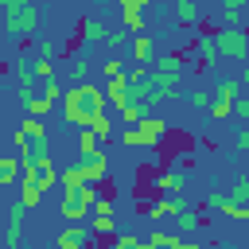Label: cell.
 Returning a JSON list of instances; mask_svg holds the SVG:
<instances>
[{
    "label": "cell",
    "instance_id": "1",
    "mask_svg": "<svg viewBox=\"0 0 249 249\" xmlns=\"http://www.w3.org/2000/svg\"><path fill=\"white\" fill-rule=\"evenodd\" d=\"M101 113H109V101H105V89H101V86L82 82V86H70V89L62 93V117H66V124L86 128V124H89L93 117H101Z\"/></svg>",
    "mask_w": 249,
    "mask_h": 249
},
{
    "label": "cell",
    "instance_id": "2",
    "mask_svg": "<svg viewBox=\"0 0 249 249\" xmlns=\"http://www.w3.org/2000/svg\"><path fill=\"white\" fill-rule=\"evenodd\" d=\"M62 218H70V222H78V218H86L89 214V206H93V198L101 195L93 183H86L82 179V171L70 163V167H62Z\"/></svg>",
    "mask_w": 249,
    "mask_h": 249
},
{
    "label": "cell",
    "instance_id": "3",
    "mask_svg": "<svg viewBox=\"0 0 249 249\" xmlns=\"http://www.w3.org/2000/svg\"><path fill=\"white\" fill-rule=\"evenodd\" d=\"M163 136H167V121H163V117H152V113L121 132V140H124L128 148H160Z\"/></svg>",
    "mask_w": 249,
    "mask_h": 249
},
{
    "label": "cell",
    "instance_id": "4",
    "mask_svg": "<svg viewBox=\"0 0 249 249\" xmlns=\"http://www.w3.org/2000/svg\"><path fill=\"white\" fill-rule=\"evenodd\" d=\"M210 35H214V51H218L222 58H230V62L249 58V31H245V27H218V31H210Z\"/></svg>",
    "mask_w": 249,
    "mask_h": 249
},
{
    "label": "cell",
    "instance_id": "5",
    "mask_svg": "<svg viewBox=\"0 0 249 249\" xmlns=\"http://www.w3.org/2000/svg\"><path fill=\"white\" fill-rule=\"evenodd\" d=\"M39 23H43V12H39V4L31 0L27 8H19L16 16L4 19V35H12V39H35Z\"/></svg>",
    "mask_w": 249,
    "mask_h": 249
},
{
    "label": "cell",
    "instance_id": "6",
    "mask_svg": "<svg viewBox=\"0 0 249 249\" xmlns=\"http://www.w3.org/2000/svg\"><path fill=\"white\" fill-rule=\"evenodd\" d=\"M237 78H222L218 82V89H210L214 93V101H210V117L214 121H230L233 117V101H237Z\"/></svg>",
    "mask_w": 249,
    "mask_h": 249
},
{
    "label": "cell",
    "instance_id": "7",
    "mask_svg": "<svg viewBox=\"0 0 249 249\" xmlns=\"http://www.w3.org/2000/svg\"><path fill=\"white\" fill-rule=\"evenodd\" d=\"M74 167H78V171H82V179H86V183H93V187L109 179V156H105V148L78 156V160H74Z\"/></svg>",
    "mask_w": 249,
    "mask_h": 249
},
{
    "label": "cell",
    "instance_id": "8",
    "mask_svg": "<svg viewBox=\"0 0 249 249\" xmlns=\"http://www.w3.org/2000/svg\"><path fill=\"white\" fill-rule=\"evenodd\" d=\"M23 202L16 198V202H8V210H4V245L8 249H23Z\"/></svg>",
    "mask_w": 249,
    "mask_h": 249
},
{
    "label": "cell",
    "instance_id": "9",
    "mask_svg": "<svg viewBox=\"0 0 249 249\" xmlns=\"http://www.w3.org/2000/svg\"><path fill=\"white\" fill-rule=\"evenodd\" d=\"M179 78H183V54H179V51L156 54V62H152V82H171V86H179Z\"/></svg>",
    "mask_w": 249,
    "mask_h": 249
},
{
    "label": "cell",
    "instance_id": "10",
    "mask_svg": "<svg viewBox=\"0 0 249 249\" xmlns=\"http://www.w3.org/2000/svg\"><path fill=\"white\" fill-rule=\"evenodd\" d=\"M19 167H23V179H35V187H43V191H51V187H58V167H54V160H43V163H31V160H19Z\"/></svg>",
    "mask_w": 249,
    "mask_h": 249
},
{
    "label": "cell",
    "instance_id": "11",
    "mask_svg": "<svg viewBox=\"0 0 249 249\" xmlns=\"http://www.w3.org/2000/svg\"><path fill=\"white\" fill-rule=\"evenodd\" d=\"M89 241H93V233H89L82 222H70V226L54 237V249H89Z\"/></svg>",
    "mask_w": 249,
    "mask_h": 249
},
{
    "label": "cell",
    "instance_id": "12",
    "mask_svg": "<svg viewBox=\"0 0 249 249\" xmlns=\"http://www.w3.org/2000/svg\"><path fill=\"white\" fill-rule=\"evenodd\" d=\"M19 105L27 109V117H39V121L54 109V101H51L47 93H31V86H23V89H19Z\"/></svg>",
    "mask_w": 249,
    "mask_h": 249
},
{
    "label": "cell",
    "instance_id": "13",
    "mask_svg": "<svg viewBox=\"0 0 249 249\" xmlns=\"http://www.w3.org/2000/svg\"><path fill=\"white\" fill-rule=\"evenodd\" d=\"M171 222H175V233H179L183 241H191V237L202 230V214H198V210H191V206H183V210H179Z\"/></svg>",
    "mask_w": 249,
    "mask_h": 249
},
{
    "label": "cell",
    "instance_id": "14",
    "mask_svg": "<svg viewBox=\"0 0 249 249\" xmlns=\"http://www.w3.org/2000/svg\"><path fill=\"white\" fill-rule=\"evenodd\" d=\"M82 43H86V47L109 43V27H105L101 16H86V19H82Z\"/></svg>",
    "mask_w": 249,
    "mask_h": 249
},
{
    "label": "cell",
    "instance_id": "15",
    "mask_svg": "<svg viewBox=\"0 0 249 249\" xmlns=\"http://www.w3.org/2000/svg\"><path fill=\"white\" fill-rule=\"evenodd\" d=\"M183 183H187L183 167H167V171H160V175H156V191H163L167 198H175V195L183 191Z\"/></svg>",
    "mask_w": 249,
    "mask_h": 249
},
{
    "label": "cell",
    "instance_id": "16",
    "mask_svg": "<svg viewBox=\"0 0 249 249\" xmlns=\"http://www.w3.org/2000/svg\"><path fill=\"white\" fill-rule=\"evenodd\" d=\"M198 19H202V8H198V0H175V23L179 27H198Z\"/></svg>",
    "mask_w": 249,
    "mask_h": 249
},
{
    "label": "cell",
    "instance_id": "17",
    "mask_svg": "<svg viewBox=\"0 0 249 249\" xmlns=\"http://www.w3.org/2000/svg\"><path fill=\"white\" fill-rule=\"evenodd\" d=\"M183 206H187V202H183L179 195H175V198H156V202H148V218H156V222H160V218H175Z\"/></svg>",
    "mask_w": 249,
    "mask_h": 249
},
{
    "label": "cell",
    "instance_id": "18",
    "mask_svg": "<svg viewBox=\"0 0 249 249\" xmlns=\"http://www.w3.org/2000/svg\"><path fill=\"white\" fill-rule=\"evenodd\" d=\"M19 179H23L19 156H0V187H19Z\"/></svg>",
    "mask_w": 249,
    "mask_h": 249
},
{
    "label": "cell",
    "instance_id": "19",
    "mask_svg": "<svg viewBox=\"0 0 249 249\" xmlns=\"http://www.w3.org/2000/svg\"><path fill=\"white\" fill-rule=\"evenodd\" d=\"M191 47H195V62H198V66L214 62V54H218V51H214V35H210V31L195 35V43H191Z\"/></svg>",
    "mask_w": 249,
    "mask_h": 249
},
{
    "label": "cell",
    "instance_id": "20",
    "mask_svg": "<svg viewBox=\"0 0 249 249\" xmlns=\"http://www.w3.org/2000/svg\"><path fill=\"white\" fill-rule=\"evenodd\" d=\"M43 195H47V191L35 187V179H19V195H16V198L23 202V210H35V206L43 202Z\"/></svg>",
    "mask_w": 249,
    "mask_h": 249
},
{
    "label": "cell",
    "instance_id": "21",
    "mask_svg": "<svg viewBox=\"0 0 249 249\" xmlns=\"http://www.w3.org/2000/svg\"><path fill=\"white\" fill-rule=\"evenodd\" d=\"M152 51H156L152 35H136V39H132V62H136V66H148V62H152Z\"/></svg>",
    "mask_w": 249,
    "mask_h": 249
},
{
    "label": "cell",
    "instance_id": "22",
    "mask_svg": "<svg viewBox=\"0 0 249 249\" xmlns=\"http://www.w3.org/2000/svg\"><path fill=\"white\" fill-rule=\"evenodd\" d=\"M86 128H89V132H93L101 144H105V140H113V113H101V117H93Z\"/></svg>",
    "mask_w": 249,
    "mask_h": 249
},
{
    "label": "cell",
    "instance_id": "23",
    "mask_svg": "<svg viewBox=\"0 0 249 249\" xmlns=\"http://www.w3.org/2000/svg\"><path fill=\"white\" fill-rule=\"evenodd\" d=\"M89 233L113 241V237H117V218H113V214H93V230H89Z\"/></svg>",
    "mask_w": 249,
    "mask_h": 249
},
{
    "label": "cell",
    "instance_id": "24",
    "mask_svg": "<svg viewBox=\"0 0 249 249\" xmlns=\"http://www.w3.org/2000/svg\"><path fill=\"white\" fill-rule=\"evenodd\" d=\"M222 27H241V4L237 0H222Z\"/></svg>",
    "mask_w": 249,
    "mask_h": 249
},
{
    "label": "cell",
    "instance_id": "25",
    "mask_svg": "<svg viewBox=\"0 0 249 249\" xmlns=\"http://www.w3.org/2000/svg\"><path fill=\"white\" fill-rule=\"evenodd\" d=\"M222 214H226V218H237V222H249V202L226 198V202H222Z\"/></svg>",
    "mask_w": 249,
    "mask_h": 249
},
{
    "label": "cell",
    "instance_id": "26",
    "mask_svg": "<svg viewBox=\"0 0 249 249\" xmlns=\"http://www.w3.org/2000/svg\"><path fill=\"white\" fill-rule=\"evenodd\" d=\"M109 249H148V241H144V237H136V233H117Z\"/></svg>",
    "mask_w": 249,
    "mask_h": 249
},
{
    "label": "cell",
    "instance_id": "27",
    "mask_svg": "<svg viewBox=\"0 0 249 249\" xmlns=\"http://www.w3.org/2000/svg\"><path fill=\"white\" fill-rule=\"evenodd\" d=\"M35 54H39L43 62H54V54H58V43H54L51 35H43V39L35 43Z\"/></svg>",
    "mask_w": 249,
    "mask_h": 249
},
{
    "label": "cell",
    "instance_id": "28",
    "mask_svg": "<svg viewBox=\"0 0 249 249\" xmlns=\"http://www.w3.org/2000/svg\"><path fill=\"white\" fill-rule=\"evenodd\" d=\"M70 74H74V86L89 82V58H86V54H78V58L70 62Z\"/></svg>",
    "mask_w": 249,
    "mask_h": 249
},
{
    "label": "cell",
    "instance_id": "29",
    "mask_svg": "<svg viewBox=\"0 0 249 249\" xmlns=\"http://www.w3.org/2000/svg\"><path fill=\"white\" fill-rule=\"evenodd\" d=\"M12 148H16V156H27L31 136H27V128H23V124H16V132H12Z\"/></svg>",
    "mask_w": 249,
    "mask_h": 249
},
{
    "label": "cell",
    "instance_id": "30",
    "mask_svg": "<svg viewBox=\"0 0 249 249\" xmlns=\"http://www.w3.org/2000/svg\"><path fill=\"white\" fill-rule=\"evenodd\" d=\"M97 148H101V140H97L89 128H82V132H78V156H86V152H97Z\"/></svg>",
    "mask_w": 249,
    "mask_h": 249
},
{
    "label": "cell",
    "instance_id": "31",
    "mask_svg": "<svg viewBox=\"0 0 249 249\" xmlns=\"http://www.w3.org/2000/svg\"><path fill=\"white\" fill-rule=\"evenodd\" d=\"M101 74H105V82H109V78L128 74V70H124V58H105V62H101Z\"/></svg>",
    "mask_w": 249,
    "mask_h": 249
},
{
    "label": "cell",
    "instance_id": "32",
    "mask_svg": "<svg viewBox=\"0 0 249 249\" xmlns=\"http://www.w3.org/2000/svg\"><path fill=\"white\" fill-rule=\"evenodd\" d=\"M19 124L27 128V136H31V140H47V124H43L39 117H27V121H19Z\"/></svg>",
    "mask_w": 249,
    "mask_h": 249
},
{
    "label": "cell",
    "instance_id": "33",
    "mask_svg": "<svg viewBox=\"0 0 249 249\" xmlns=\"http://www.w3.org/2000/svg\"><path fill=\"white\" fill-rule=\"evenodd\" d=\"M124 16V27L128 31H144V12L140 8H128V12H121Z\"/></svg>",
    "mask_w": 249,
    "mask_h": 249
},
{
    "label": "cell",
    "instance_id": "34",
    "mask_svg": "<svg viewBox=\"0 0 249 249\" xmlns=\"http://www.w3.org/2000/svg\"><path fill=\"white\" fill-rule=\"evenodd\" d=\"M233 148H237L241 156H249V124H237V128H233Z\"/></svg>",
    "mask_w": 249,
    "mask_h": 249
},
{
    "label": "cell",
    "instance_id": "35",
    "mask_svg": "<svg viewBox=\"0 0 249 249\" xmlns=\"http://www.w3.org/2000/svg\"><path fill=\"white\" fill-rule=\"evenodd\" d=\"M226 198H233V202H249V175H241V179L233 183V191H230Z\"/></svg>",
    "mask_w": 249,
    "mask_h": 249
},
{
    "label": "cell",
    "instance_id": "36",
    "mask_svg": "<svg viewBox=\"0 0 249 249\" xmlns=\"http://www.w3.org/2000/svg\"><path fill=\"white\" fill-rule=\"evenodd\" d=\"M210 101H214L210 89H191V105H195V109H206V113H210Z\"/></svg>",
    "mask_w": 249,
    "mask_h": 249
},
{
    "label": "cell",
    "instance_id": "37",
    "mask_svg": "<svg viewBox=\"0 0 249 249\" xmlns=\"http://www.w3.org/2000/svg\"><path fill=\"white\" fill-rule=\"evenodd\" d=\"M113 210H117V202H113L109 195H97L93 206H89V214H113Z\"/></svg>",
    "mask_w": 249,
    "mask_h": 249
},
{
    "label": "cell",
    "instance_id": "38",
    "mask_svg": "<svg viewBox=\"0 0 249 249\" xmlns=\"http://www.w3.org/2000/svg\"><path fill=\"white\" fill-rule=\"evenodd\" d=\"M233 117H237L241 124H249V93H237V101H233Z\"/></svg>",
    "mask_w": 249,
    "mask_h": 249
},
{
    "label": "cell",
    "instance_id": "39",
    "mask_svg": "<svg viewBox=\"0 0 249 249\" xmlns=\"http://www.w3.org/2000/svg\"><path fill=\"white\" fill-rule=\"evenodd\" d=\"M27 4H31V0H0V23H4L8 16H16L19 8H27Z\"/></svg>",
    "mask_w": 249,
    "mask_h": 249
},
{
    "label": "cell",
    "instance_id": "40",
    "mask_svg": "<svg viewBox=\"0 0 249 249\" xmlns=\"http://www.w3.org/2000/svg\"><path fill=\"white\" fill-rule=\"evenodd\" d=\"M35 78H43V82H54V62H43V58H35Z\"/></svg>",
    "mask_w": 249,
    "mask_h": 249
},
{
    "label": "cell",
    "instance_id": "41",
    "mask_svg": "<svg viewBox=\"0 0 249 249\" xmlns=\"http://www.w3.org/2000/svg\"><path fill=\"white\" fill-rule=\"evenodd\" d=\"M128 35H132L128 27H121V31H109V43H113V47H124V43H128Z\"/></svg>",
    "mask_w": 249,
    "mask_h": 249
},
{
    "label": "cell",
    "instance_id": "42",
    "mask_svg": "<svg viewBox=\"0 0 249 249\" xmlns=\"http://www.w3.org/2000/svg\"><path fill=\"white\" fill-rule=\"evenodd\" d=\"M222 202H226V195H222V191H206V206L222 210Z\"/></svg>",
    "mask_w": 249,
    "mask_h": 249
},
{
    "label": "cell",
    "instance_id": "43",
    "mask_svg": "<svg viewBox=\"0 0 249 249\" xmlns=\"http://www.w3.org/2000/svg\"><path fill=\"white\" fill-rule=\"evenodd\" d=\"M117 4H121V12H128V8H140V12H144V8L156 4V0H117Z\"/></svg>",
    "mask_w": 249,
    "mask_h": 249
},
{
    "label": "cell",
    "instance_id": "44",
    "mask_svg": "<svg viewBox=\"0 0 249 249\" xmlns=\"http://www.w3.org/2000/svg\"><path fill=\"white\" fill-rule=\"evenodd\" d=\"M43 93H47L51 101H58V97H62V89H58V82H47V86H43Z\"/></svg>",
    "mask_w": 249,
    "mask_h": 249
},
{
    "label": "cell",
    "instance_id": "45",
    "mask_svg": "<svg viewBox=\"0 0 249 249\" xmlns=\"http://www.w3.org/2000/svg\"><path fill=\"white\" fill-rule=\"evenodd\" d=\"M237 82H245V86H249V66H241V74H237Z\"/></svg>",
    "mask_w": 249,
    "mask_h": 249
},
{
    "label": "cell",
    "instance_id": "46",
    "mask_svg": "<svg viewBox=\"0 0 249 249\" xmlns=\"http://www.w3.org/2000/svg\"><path fill=\"white\" fill-rule=\"evenodd\" d=\"M179 249H206V245H198V241H183Z\"/></svg>",
    "mask_w": 249,
    "mask_h": 249
},
{
    "label": "cell",
    "instance_id": "47",
    "mask_svg": "<svg viewBox=\"0 0 249 249\" xmlns=\"http://www.w3.org/2000/svg\"><path fill=\"white\" fill-rule=\"evenodd\" d=\"M237 4H241V8H245V4H249V0H237Z\"/></svg>",
    "mask_w": 249,
    "mask_h": 249
}]
</instances>
